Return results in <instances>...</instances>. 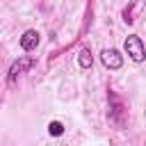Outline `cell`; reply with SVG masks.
I'll list each match as a JSON object with an SVG mask.
<instances>
[{"label":"cell","instance_id":"obj_3","mask_svg":"<svg viewBox=\"0 0 146 146\" xmlns=\"http://www.w3.org/2000/svg\"><path fill=\"white\" fill-rule=\"evenodd\" d=\"M125 114H128V110L123 107L121 98H119L116 94L110 91V112H107L110 121H112L116 128H123V125H125Z\"/></svg>","mask_w":146,"mask_h":146},{"label":"cell","instance_id":"obj_2","mask_svg":"<svg viewBox=\"0 0 146 146\" xmlns=\"http://www.w3.org/2000/svg\"><path fill=\"white\" fill-rule=\"evenodd\" d=\"M32 64H34L32 57H18V59H14L11 66H9V71H7V87H16L18 80H21V75H23Z\"/></svg>","mask_w":146,"mask_h":146},{"label":"cell","instance_id":"obj_5","mask_svg":"<svg viewBox=\"0 0 146 146\" xmlns=\"http://www.w3.org/2000/svg\"><path fill=\"white\" fill-rule=\"evenodd\" d=\"M39 41H41V34H39L36 30H25L23 36H21V48H23L25 52H32V50H36Z\"/></svg>","mask_w":146,"mask_h":146},{"label":"cell","instance_id":"obj_7","mask_svg":"<svg viewBox=\"0 0 146 146\" xmlns=\"http://www.w3.org/2000/svg\"><path fill=\"white\" fill-rule=\"evenodd\" d=\"M48 132H50L52 137H62V135H64V125H62L59 121H50V123H48Z\"/></svg>","mask_w":146,"mask_h":146},{"label":"cell","instance_id":"obj_6","mask_svg":"<svg viewBox=\"0 0 146 146\" xmlns=\"http://www.w3.org/2000/svg\"><path fill=\"white\" fill-rule=\"evenodd\" d=\"M91 64H94L91 50H89V48H82L80 55H78V66H80V68H91Z\"/></svg>","mask_w":146,"mask_h":146},{"label":"cell","instance_id":"obj_4","mask_svg":"<svg viewBox=\"0 0 146 146\" xmlns=\"http://www.w3.org/2000/svg\"><path fill=\"white\" fill-rule=\"evenodd\" d=\"M100 62H103L105 68L119 71V68L123 66V55H121L119 50H114V48H105V50L100 52Z\"/></svg>","mask_w":146,"mask_h":146},{"label":"cell","instance_id":"obj_1","mask_svg":"<svg viewBox=\"0 0 146 146\" xmlns=\"http://www.w3.org/2000/svg\"><path fill=\"white\" fill-rule=\"evenodd\" d=\"M123 50H125V55H128L132 62H137V64H141V62L146 59V46H144L141 36H137V34L125 36V41H123Z\"/></svg>","mask_w":146,"mask_h":146}]
</instances>
